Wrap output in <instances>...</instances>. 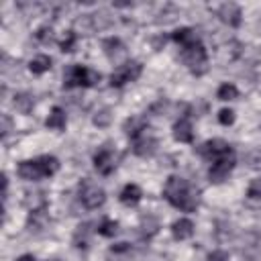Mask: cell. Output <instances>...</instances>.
Returning a JSON list of instances; mask_svg holds the SVG:
<instances>
[{
  "mask_svg": "<svg viewBox=\"0 0 261 261\" xmlns=\"http://www.w3.org/2000/svg\"><path fill=\"white\" fill-rule=\"evenodd\" d=\"M245 163L251 169H261V147H253L245 153Z\"/></svg>",
  "mask_w": 261,
  "mask_h": 261,
  "instance_id": "28",
  "label": "cell"
},
{
  "mask_svg": "<svg viewBox=\"0 0 261 261\" xmlns=\"http://www.w3.org/2000/svg\"><path fill=\"white\" fill-rule=\"evenodd\" d=\"M171 133H173V139L177 143H192L194 141V128H192V122L186 116L184 118H177L173 122Z\"/></svg>",
  "mask_w": 261,
  "mask_h": 261,
  "instance_id": "15",
  "label": "cell"
},
{
  "mask_svg": "<svg viewBox=\"0 0 261 261\" xmlns=\"http://www.w3.org/2000/svg\"><path fill=\"white\" fill-rule=\"evenodd\" d=\"M206 261H228V255H226L224 251H220V249H216V251H212V253H208V257H206Z\"/></svg>",
  "mask_w": 261,
  "mask_h": 261,
  "instance_id": "33",
  "label": "cell"
},
{
  "mask_svg": "<svg viewBox=\"0 0 261 261\" xmlns=\"http://www.w3.org/2000/svg\"><path fill=\"white\" fill-rule=\"evenodd\" d=\"M171 39H173L181 49L202 43V41H200V35H198L192 27H179V29H175V31L171 33Z\"/></svg>",
  "mask_w": 261,
  "mask_h": 261,
  "instance_id": "13",
  "label": "cell"
},
{
  "mask_svg": "<svg viewBox=\"0 0 261 261\" xmlns=\"http://www.w3.org/2000/svg\"><path fill=\"white\" fill-rule=\"evenodd\" d=\"M218 122L224 124V126H230L234 122V110L232 108H222L218 112Z\"/></svg>",
  "mask_w": 261,
  "mask_h": 261,
  "instance_id": "31",
  "label": "cell"
},
{
  "mask_svg": "<svg viewBox=\"0 0 261 261\" xmlns=\"http://www.w3.org/2000/svg\"><path fill=\"white\" fill-rule=\"evenodd\" d=\"M232 167H234V151H230V153L222 155L220 159L212 161V165H210V169H208V179H210L212 184H222V181L228 179Z\"/></svg>",
  "mask_w": 261,
  "mask_h": 261,
  "instance_id": "8",
  "label": "cell"
},
{
  "mask_svg": "<svg viewBox=\"0 0 261 261\" xmlns=\"http://www.w3.org/2000/svg\"><path fill=\"white\" fill-rule=\"evenodd\" d=\"M130 253V245L128 243H116L110 247V255H126Z\"/></svg>",
  "mask_w": 261,
  "mask_h": 261,
  "instance_id": "32",
  "label": "cell"
},
{
  "mask_svg": "<svg viewBox=\"0 0 261 261\" xmlns=\"http://www.w3.org/2000/svg\"><path fill=\"white\" fill-rule=\"evenodd\" d=\"M96 230H98V234L110 239V237H114V234L118 232V222L112 220V218H104V220H100V224H98Z\"/></svg>",
  "mask_w": 261,
  "mask_h": 261,
  "instance_id": "26",
  "label": "cell"
},
{
  "mask_svg": "<svg viewBox=\"0 0 261 261\" xmlns=\"http://www.w3.org/2000/svg\"><path fill=\"white\" fill-rule=\"evenodd\" d=\"M179 57H181V61H184V65L198 77V75H204L206 71H208V53H206V49H204V45L202 43H198V45H192V47H184L181 51H179Z\"/></svg>",
  "mask_w": 261,
  "mask_h": 261,
  "instance_id": "4",
  "label": "cell"
},
{
  "mask_svg": "<svg viewBox=\"0 0 261 261\" xmlns=\"http://www.w3.org/2000/svg\"><path fill=\"white\" fill-rule=\"evenodd\" d=\"M102 51L114 63H120L122 59H126V47H124V43L118 37H106V39H102Z\"/></svg>",
  "mask_w": 261,
  "mask_h": 261,
  "instance_id": "11",
  "label": "cell"
},
{
  "mask_svg": "<svg viewBox=\"0 0 261 261\" xmlns=\"http://www.w3.org/2000/svg\"><path fill=\"white\" fill-rule=\"evenodd\" d=\"M171 234L175 241H188L194 237V222L190 218H177L171 222Z\"/></svg>",
  "mask_w": 261,
  "mask_h": 261,
  "instance_id": "16",
  "label": "cell"
},
{
  "mask_svg": "<svg viewBox=\"0 0 261 261\" xmlns=\"http://www.w3.org/2000/svg\"><path fill=\"white\" fill-rule=\"evenodd\" d=\"M139 228H141V239L149 241L159 232V218L153 216V214H145V216H141Z\"/></svg>",
  "mask_w": 261,
  "mask_h": 261,
  "instance_id": "20",
  "label": "cell"
},
{
  "mask_svg": "<svg viewBox=\"0 0 261 261\" xmlns=\"http://www.w3.org/2000/svg\"><path fill=\"white\" fill-rule=\"evenodd\" d=\"M141 71H143L141 61L130 59V61L120 63V65L110 73L108 82H110V86H112V88H122V86H126L128 82H137V80H139V75H141Z\"/></svg>",
  "mask_w": 261,
  "mask_h": 261,
  "instance_id": "5",
  "label": "cell"
},
{
  "mask_svg": "<svg viewBox=\"0 0 261 261\" xmlns=\"http://www.w3.org/2000/svg\"><path fill=\"white\" fill-rule=\"evenodd\" d=\"M59 171V159L53 155H41L35 159H24L18 163L16 173L24 181H39L43 177H51Z\"/></svg>",
  "mask_w": 261,
  "mask_h": 261,
  "instance_id": "2",
  "label": "cell"
},
{
  "mask_svg": "<svg viewBox=\"0 0 261 261\" xmlns=\"http://www.w3.org/2000/svg\"><path fill=\"white\" fill-rule=\"evenodd\" d=\"M75 45H77V33H75V31H67L65 37L59 41V49H61L63 53L75 51Z\"/></svg>",
  "mask_w": 261,
  "mask_h": 261,
  "instance_id": "27",
  "label": "cell"
},
{
  "mask_svg": "<svg viewBox=\"0 0 261 261\" xmlns=\"http://www.w3.org/2000/svg\"><path fill=\"white\" fill-rule=\"evenodd\" d=\"M216 16H218L224 24H228L230 29H237V27H241V22H243V10H241V6L234 4V2H224V4H220V6L216 8Z\"/></svg>",
  "mask_w": 261,
  "mask_h": 261,
  "instance_id": "10",
  "label": "cell"
},
{
  "mask_svg": "<svg viewBox=\"0 0 261 261\" xmlns=\"http://www.w3.org/2000/svg\"><path fill=\"white\" fill-rule=\"evenodd\" d=\"M45 126L51 128V130H65L67 126V114L61 106H53L49 116L45 118Z\"/></svg>",
  "mask_w": 261,
  "mask_h": 261,
  "instance_id": "17",
  "label": "cell"
},
{
  "mask_svg": "<svg viewBox=\"0 0 261 261\" xmlns=\"http://www.w3.org/2000/svg\"><path fill=\"white\" fill-rule=\"evenodd\" d=\"M47 261H61V259H47Z\"/></svg>",
  "mask_w": 261,
  "mask_h": 261,
  "instance_id": "37",
  "label": "cell"
},
{
  "mask_svg": "<svg viewBox=\"0 0 261 261\" xmlns=\"http://www.w3.org/2000/svg\"><path fill=\"white\" fill-rule=\"evenodd\" d=\"M122 130H124V135L130 141L137 139V137H141L143 133H147V120H145V116H128L122 122Z\"/></svg>",
  "mask_w": 261,
  "mask_h": 261,
  "instance_id": "14",
  "label": "cell"
},
{
  "mask_svg": "<svg viewBox=\"0 0 261 261\" xmlns=\"http://www.w3.org/2000/svg\"><path fill=\"white\" fill-rule=\"evenodd\" d=\"M163 198L181 212H196L200 206L198 192L192 188V184L179 175H169L163 186Z\"/></svg>",
  "mask_w": 261,
  "mask_h": 261,
  "instance_id": "1",
  "label": "cell"
},
{
  "mask_svg": "<svg viewBox=\"0 0 261 261\" xmlns=\"http://www.w3.org/2000/svg\"><path fill=\"white\" fill-rule=\"evenodd\" d=\"M98 82H100V73L96 69H90L86 65H77V63H71L63 73V90L92 88Z\"/></svg>",
  "mask_w": 261,
  "mask_h": 261,
  "instance_id": "3",
  "label": "cell"
},
{
  "mask_svg": "<svg viewBox=\"0 0 261 261\" xmlns=\"http://www.w3.org/2000/svg\"><path fill=\"white\" fill-rule=\"evenodd\" d=\"M230 151H232V147L224 139H208L206 143H202L198 147V153L208 161H216V159H220L222 155H226Z\"/></svg>",
  "mask_w": 261,
  "mask_h": 261,
  "instance_id": "9",
  "label": "cell"
},
{
  "mask_svg": "<svg viewBox=\"0 0 261 261\" xmlns=\"http://www.w3.org/2000/svg\"><path fill=\"white\" fill-rule=\"evenodd\" d=\"M12 106L16 108V112L29 114V112L35 108V98H33V94H29V92H18V94L12 96Z\"/></svg>",
  "mask_w": 261,
  "mask_h": 261,
  "instance_id": "21",
  "label": "cell"
},
{
  "mask_svg": "<svg viewBox=\"0 0 261 261\" xmlns=\"http://www.w3.org/2000/svg\"><path fill=\"white\" fill-rule=\"evenodd\" d=\"M216 98H218V100H222V102L237 100V98H239V90H237V86H234V84L224 82V84H220V88L216 90Z\"/></svg>",
  "mask_w": 261,
  "mask_h": 261,
  "instance_id": "24",
  "label": "cell"
},
{
  "mask_svg": "<svg viewBox=\"0 0 261 261\" xmlns=\"http://www.w3.org/2000/svg\"><path fill=\"white\" fill-rule=\"evenodd\" d=\"M165 41H167V39H165V37L161 35V37H157V39H153V47H155V49H159L161 45H165Z\"/></svg>",
  "mask_w": 261,
  "mask_h": 261,
  "instance_id": "35",
  "label": "cell"
},
{
  "mask_svg": "<svg viewBox=\"0 0 261 261\" xmlns=\"http://www.w3.org/2000/svg\"><path fill=\"white\" fill-rule=\"evenodd\" d=\"M10 126H12V122H10V116H8V114H2V139H6V137H8V133H10Z\"/></svg>",
  "mask_w": 261,
  "mask_h": 261,
  "instance_id": "34",
  "label": "cell"
},
{
  "mask_svg": "<svg viewBox=\"0 0 261 261\" xmlns=\"http://www.w3.org/2000/svg\"><path fill=\"white\" fill-rule=\"evenodd\" d=\"M80 202L88 210H96L106 202V192L92 179H82L80 184Z\"/></svg>",
  "mask_w": 261,
  "mask_h": 261,
  "instance_id": "6",
  "label": "cell"
},
{
  "mask_svg": "<svg viewBox=\"0 0 261 261\" xmlns=\"http://www.w3.org/2000/svg\"><path fill=\"white\" fill-rule=\"evenodd\" d=\"M90 234H92V222H82L77 224V228L73 230V237H71V245L75 249H88L90 245Z\"/></svg>",
  "mask_w": 261,
  "mask_h": 261,
  "instance_id": "18",
  "label": "cell"
},
{
  "mask_svg": "<svg viewBox=\"0 0 261 261\" xmlns=\"http://www.w3.org/2000/svg\"><path fill=\"white\" fill-rule=\"evenodd\" d=\"M16 261H35V257H33L31 253H24V255H20Z\"/></svg>",
  "mask_w": 261,
  "mask_h": 261,
  "instance_id": "36",
  "label": "cell"
},
{
  "mask_svg": "<svg viewBox=\"0 0 261 261\" xmlns=\"http://www.w3.org/2000/svg\"><path fill=\"white\" fill-rule=\"evenodd\" d=\"M118 198H120V202H122L124 206H137V204L141 202V198H143V192H141V188H139L137 184H126V186L120 190Z\"/></svg>",
  "mask_w": 261,
  "mask_h": 261,
  "instance_id": "19",
  "label": "cell"
},
{
  "mask_svg": "<svg viewBox=\"0 0 261 261\" xmlns=\"http://www.w3.org/2000/svg\"><path fill=\"white\" fill-rule=\"evenodd\" d=\"M247 198H251V200H259L261 198V177L251 179V184L247 186Z\"/></svg>",
  "mask_w": 261,
  "mask_h": 261,
  "instance_id": "30",
  "label": "cell"
},
{
  "mask_svg": "<svg viewBox=\"0 0 261 261\" xmlns=\"http://www.w3.org/2000/svg\"><path fill=\"white\" fill-rule=\"evenodd\" d=\"M94 167H96V171L98 173H102V175H110L114 169H116V165H118V151L112 147V145H102L96 153H94Z\"/></svg>",
  "mask_w": 261,
  "mask_h": 261,
  "instance_id": "7",
  "label": "cell"
},
{
  "mask_svg": "<svg viewBox=\"0 0 261 261\" xmlns=\"http://www.w3.org/2000/svg\"><path fill=\"white\" fill-rule=\"evenodd\" d=\"M47 208H41V210H31V214H29V218H27V226H29V230L33 232H39V230H43L45 226H47Z\"/></svg>",
  "mask_w": 261,
  "mask_h": 261,
  "instance_id": "22",
  "label": "cell"
},
{
  "mask_svg": "<svg viewBox=\"0 0 261 261\" xmlns=\"http://www.w3.org/2000/svg\"><path fill=\"white\" fill-rule=\"evenodd\" d=\"M35 41H39V43H43V45L51 43V41H53V27H51V24L39 27L37 33H35Z\"/></svg>",
  "mask_w": 261,
  "mask_h": 261,
  "instance_id": "29",
  "label": "cell"
},
{
  "mask_svg": "<svg viewBox=\"0 0 261 261\" xmlns=\"http://www.w3.org/2000/svg\"><path fill=\"white\" fill-rule=\"evenodd\" d=\"M92 122L96 124V126H100V128H106L110 122H112V110L110 108H100V110H96L94 112V116H92Z\"/></svg>",
  "mask_w": 261,
  "mask_h": 261,
  "instance_id": "25",
  "label": "cell"
},
{
  "mask_svg": "<svg viewBox=\"0 0 261 261\" xmlns=\"http://www.w3.org/2000/svg\"><path fill=\"white\" fill-rule=\"evenodd\" d=\"M51 65H53V59H51L49 55H37V57L31 59L29 69H31V73H35V75H43L45 71L51 69Z\"/></svg>",
  "mask_w": 261,
  "mask_h": 261,
  "instance_id": "23",
  "label": "cell"
},
{
  "mask_svg": "<svg viewBox=\"0 0 261 261\" xmlns=\"http://www.w3.org/2000/svg\"><path fill=\"white\" fill-rule=\"evenodd\" d=\"M157 139L153 137V135H149V133H143L141 137H137V139H133V153L135 155H139V157H151L155 151H157Z\"/></svg>",
  "mask_w": 261,
  "mask_h": 261,
  "instance_id": "12",
  "label": "cell"
}]
</instances>
